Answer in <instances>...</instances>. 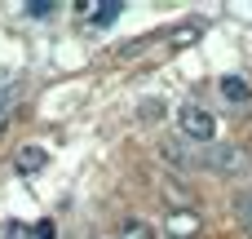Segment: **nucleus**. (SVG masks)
<instances>
[{"label":"nucleus","mask_w":252,"mask_h":239,"mask_svg":"<svg viewBox=\"0 0 252 239\" xmlns=\"http://www.w3.org/2000/svg\"><path fill=\"white\" fill-rule=\"evenodd\" d=\"M177 137L190 142V146H208V142L217 137V120H213V111H204L199 102L177 106Z\"/></svg>","instance_id":"1"},{"label":"nucleus","mask_w":252,"mask_h":239,"mask_svg":"<svg viewBox=\"0 0 252 239\" xmlns=\"http://www.w3.org/2000/svg\"><path fill=\"white\" fill-rule=\"evenodd\" d=\"M155 155H159L168 169H177V173H190V169H199V164H204V155H199L190 142H182V137H164V142L155 146Z\"/></svg>","instance_id":"2"},{"label":"nucleus","mask_w":252,"mask_h":239,"mask_svg":"<svg viewBox=\"0 0 252 239\" xmlns=\"http://www.w3.org/2000/svg\"><path fill=\"white\" fill-rule=\"evenodd\" d=\"M204 164H208L213 173H221V177H235V173H244V169H248V151H244V146H235V142H226V146H208Z\"/></svg>","instance_id":"3"},{"label":"nucleus","mask_w":252,"mask_h":239,"mask_svg":"<svg viewBox=\"0 0 252 239\" xmlns=\"http://www.w3.org/2000/svg\"><path fill=\"white\" fill-rule=\"evenodd\" d=\"M164 231L173 239H195L199 231H204V217L195 213V208H173L168 217H164Z\"/></svg>","instance_id":"4"},{"label":"nucleus","mask_w":252,"mask_h":239,"mask_svg":"<svg viewBox=\"0 0 252 239\" xmlns=\"http://www.w3.org/2000/svg\"><path fill=\"white\" fill-rule=\"evenodd\" d=\"M44 164H49V146H40V142L18 146V155H13V173H40Z\"/></svg>","instance_id":"5"},{"label":"nucleus","mask_w":252,"mask_h":239,"mask_svg":"<svg viewBox=\"0 0 252 239\" xmlns=\"http://www.w3.org/2000/svg\"><path fill=\"white\" fill-rule=\"evenodd\" d=\"M221 98H226V102H239V106H244V102L252 98L248 80H244V75H221Z\"/></svg>","instance_id":"6"},{"label":"nucleus","mask_w":252,"mask_h":239,"mask_svg":"<svg viewBox=\"0 0 252 239\" xmlns=\"http://www.w3.org/2000/svg\"><path fill=\"white\" fill-rule=\"evenodd\" d=\"M18 98H22V89H18V84H0V129L13 120V106H18Z\"/></svg>","instance_id":"7"},{"label":"nucleus","mask_w":252,"mask_h":239,"mask_svg":"<svg viewBox=\"0 0 252 239\" xmlns=\"http://www.w3.org/2000/svg\"><path fill=\"white\" fill-rule=\"evenodd\" d=\"M120 239H155V231H151L142 217H124V222H120Z\"/></svg>","instance_id":"8"},{"label":"nucleus","mask_w":252,"mask_h":239,"mask_svg":"<svg viewBox=\"0 0 252 239\" xmlns=\"http://www.w3.org/2000/svg\"><path fill=\"white\" fill-rule=\"evenodd\" d=\"M97 4H102V9H93V13H89V22H93V27H106V22H111V18L124 9L120 0H97Z\"/></svg>","instance_id":"9"},{"label":"nucleus","mask_w":252,"mask_h":239,"mask_svg":"<svg viewBox=\"0 0 252 239\" xmlns=\"http://www.w3.org/2000/svg\"><path fill=\"white\" fill-rule=\"evenodd\" d=\"M235 213H239V226H244V235L252 239V191L235 200Z\"/></svg>","instance_id":"10"},{"label":"nucleus","mask_w":252,"mask_h":239,"mask_svg":"<svg viewBox=\"0 0 252 239\" xmlns=\"http://www.w3.org/2000/svg\"><path fill=\"white\" fill-rule=\"evenodd\" d=\"M142 120H164V102L159 98H146L142 102Z\"/></svg>","instance_id":"11"},{"label":"nucleus","mask_w":252,"mask_h":239,"mask_svg":"<svg viewBox=\"0 0 252 239\" xmlns=\"http://www.w3.org/2000/svg\"><path fill=\"white\" fill-rule=\"evenodd\" d=\"M0 235H4V239H31V231H27L22 222H9V226H4Z\"/></svg>","instance_id":"12"},{"label":"nucleus","mask_w":252,"mask_h":239,"mask_svg":"<svg viewBox=\"0 0 252 239\" xmlns=\"http://www.w3.org/2000/svg\"><path fill=\"white\" fill-rule=\"evenodd\" d=\"M27 13H31V18H44V13H53V0H31Z\"/></svg>","instance_id":"13"},{"label":"nucleus","mask_w":252,"mask_h":239,"mask_svg":"<svg viewBox=\"0 0 252 239\" xmlns=\"http://www.w3.org/2000/svg\"><path fill=\"white\" fill-rule=\"evenodd\" d=\"M53 235H58V226H53V222H40V226L31 231V239H53Z\"/></svg>","instance_id":"14"}]
</instances>
